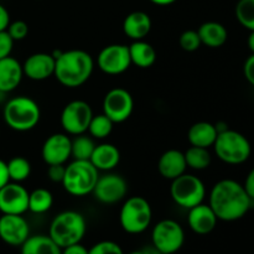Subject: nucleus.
I'll list each match as a JSON object with an SVG mask.
<instances>
[{"label": "nucleus", "instance_id": "nucleus-25", "mask_svg": "<svg viewBox=\"0 0 254 254\" xmlns=\"http://www.w3.org/2000/svg\"><path fill=\"white\" fill-rule=\"evenodd\" d=\"M131 64H135L139 68H149L156 61V51L149 42L144 40H136L129 45Z\"/></svg>", "mask_w": 254, "mask_h": 254}, {"label": "nucleus", "instance_id": "nucleus-17", "mask_svg": "<svg viewBox=\"0 0 254 254\" xmlns=\"http://www.w3.org/2000/svg\"><path fill=\"white\" fill-rule=\"evenodd\" d=\"M56 60L51 54L37 52L32 54L22 64L24 76L31 81H45L54 76Z\"/></svg>", "mask_w": 254, "mask_h": 254}, {"label": "nucleus", "instance_id": "nucleus-46", "mask_svg": "<svg viewBox=\"0 0 254 254\" xmlns=\"http://www.w3.org/2000/svg\"><path fill=\"white\" fill-rule=\"evenodd\" d=\"M128 254H145V253H144V251L141 250V251H133V252H130Z\"/></svg>", "mask_w": 254, "mask_h": 254}, {"label": "nucleus", "instance_id": "nucleus-4", "mask_svg": "<svg viewBox=\"0 0 254 254\" xmlns=\"http://www.w3.org/2000/svg\"><path fill=\"white\" fill-rule=\"evenodd\" d=\"M2 117L10 129L15 131H29L39 124L41 111L36 102L27 96H17L9 99L4 106Z\"/></svg>", "mask_w": 254, "mask_h": 254}, {"label": "nucleus", "instance_id": "nucleus-41", "mask_svg": "<svg viewBox=\"0 0 254 254\" xmlns=\"http://www.w3.org/2000/svg\"><path fill=\"white\" fill-rule=\"evenodd\" d=\"M10 24V14L4 5L0 4V31L6 30L7 25Z\"/></svg>", "mask_w": 254, "mask_h": 254}, {"label": "nucleus", "instance_id": "nucleus-28", "mask_svg": "<svg viewBox=\"0 0 254 254\" xmlns=\"http://www.w3.org/2000/svg\"><path fill=\"white\" fill-rule=\"evenodd\" d=\"M186 160V165L188 168L192 169V170L200 171L205 170L211 165V154L208 149L200 148V146H192L191 145L188 150L184 153Z\"/></svg>", "mask_w": 254, "mask_h": 254}, {"label": "nucleus", "instance_id": "nucleus-7", "mask_svg": "<svg viewBox=\"0 0 254 254\" xmlns=\"http://www.w3.org/2000/svg\"><path fill=\"white\" fill-rule=\"evenodd\" d=\"M153 220V210L146 198L131 196L124 201L119 212V222L124 232L140 235L145 232Z\"/></svg>", "mask_w": 254, "mask_h": 254}, {"label": "nucleus", "instance_id": "nucleus-21", "mask_svg": "<svg viewBox=\"0 0 254 254\" xmlns=\"http://www.w3.org/2000/svg\"><path fill=\"white\" fill-rule=\"evenodd\" d=\"M94 168L98 171L114 170L121 161V151L116 145L111 143H103L96 145L91 159H89Z\"/></svg>", "mask_w": 254, "mask_h": 254}, {"label": "nucleus", "instance_id": "nucleus-14", "mask_svg": "<svg viewBox=\"0 0 254 254\" xmlns=\"http://www.w3.org/2000/svg\"><path fill=\"white\" fill-rule=\"evenodd\" d=\"M29 211V191L20 183L9 181L0 189L1 215H24Z\"/></svg>", "mask_w": 254, "mask_h": 254}, {"label": "nucleus", "instance_id": "nucleus-36", "mask_svg": "<svg viewBox=\"0 0 254 254\" xmlns=\"http://www.w3.org/2000/svg\"><path fill=\"white\" fill-rule=\"evenodd\" d=\"M14 40L10 37L6 30L0 31V60L7 56H11V51L14 49Z\"/></svg>", "mask_w": 254, "mask_h": 254}, {"label": "nucleus", "instance_id": "nucleus-2", "mask_svg": "<svg viewBox=\"0 0 254 254\" xmlns=\"http://www.w3.org/2000/svg\"><path fill=\"white\" fill-rule=\"evenodd\" d=\"M93 69V57L83 50L73 49L62 51L57 57L54 76L62 86L78 88L91 78Z\"/></svg>", "mask_w": 254, "mask_h": 254}, {"label": "nucleus", "instance_id": "nucleus-5", "mask_svg": "<svg viewBox=\"0 0 254 254\" xmlns=\"http://www.w3.org/2000/svg\"><path fill=\"white\" fill-rule=\"evenodd\" d=\"M99 171L89 160H73L66 166L62 186L67 193L76 197L93 192Z\"/></svg>", "mask_w": 254, "mask_h": 254}, {"label": "nucleus", "instance_id": "nucleus-8", "mask_svg": "<svg viewBox=\"0 0 254 254\" xmlns=\"http://www.w3.org/2000/svg\"><path fill=\"white\" fill-rule=\"evenodd\" d=\"M170 196L176 205L190 210L203 202L206 197V186L200 178L185 173L171 181Z\"/></svg>", "mask_w": 254, "mask_h": 254}, {"label": "nucleus", "instance_id": "nucleus-40", "mask_svg": "<svg viewBox=\"0 0 254 254\" xmlns=\"http://www.w3.org/2000/svg\"><path fill=\"white\" fill-rule=\"evenodd\" d=\"M243 188H245L246 192L248 193L251 200L254 202V168L250 171V173H248L247 178H246L245 180V185H243Z\"/></svg>", "mask_w": 254, "mask_h": 254}, {"label": "nucleus", "instance_id": "nucleus-15", "mask_svg": "<svg viewBox=\"0 0 254 254\" xmlns=\"http://www.w3.org/2000/svg\"><path fill=\"white\" fill-rule=\"evenodd\" d=\"M72 139L66 133H55L44 141L42 160L47 165H64L71 159Z\"/></svg>", "mask_w": 254, "mask_h": 254}, {"label": "nucleus", "instance_id": "nucleus-6", "mask_svg": "<svg viewBox=\"0 0 254 254\" xmlns=\"http://www.w3.org/2000/svg\"><path fill=\"white\" fill-rule=\"evenodd\" d=\"M216 156L228 165H240L246 163L252 154L250 140L240 131L226 129L218 133L213 144Z\"/></svg>", "mask_w": 254, "mask_h": 254}, {"label": "nucleus", "instance_id": "nucleus-20", "mask_svg": "<svg viewBox=\"0 0 254 254\" xmlns=\"http://www.w3.org/2000/svg\"><path fill=\"white\" fill-rule=\"evenodd\" d=\"M24 77L22 64L16 59L7 56L0 60V92L9 93L20 86Z\"/></svg>", "mask_w": 254, "mask_h": 254}, {"label": "nucleus", "instance_id": "nucleus-32", "mask_svg": "<svg viewBox=\"0 0 254 254\" xmlns=\"http://www.w3.org/2000/svg\"><path fill=\"white\" fill-rule=\"evenodd\" d=\"M235 12L243 27L254 31V0H238Z\"/></svg>", "mask_w": 254, "mask_h": 254}, {"label": "nucleus", "instance_id": "nucleus-26", "mask_svg": "<svg viewBox=\"0 0 254 254\" xmlns=\"http://www.w3.org/2000/svg\"><path fill=\"white\" fill-rule=\"evenodd\" d=\"M61 251L49 235L30 236L21 246V254H61Z\"/></svg>", "mask_w": 254, "mask_h": 254}, {"label": "nucleus", "instance_id": "nucleus-29", "mask_svg": "<svg viewBox=\"0 0 254 254\" xmlns=\"http://www.w3.org/2000/svg\"><path fill=\"white\" fill-rule=\"evenodd\" d=\"M94 148L96 143L91 135H86V133L76 135L71 143V158L73 160H89Z\"/></svg>", "mask_w": 254, "mask_h": 254}, {"label": "nucleus", "instance_id": "nucleus-30", "mask_svg": "<svg viewBox=\"0 0 254 254\" xmlns=\"http://www.w3.org/2000/svg\"><path fill=\"white\" fill-rule=\"evenodd\" d=\"M10 181L20 183L27 180L31 174V164L24 156H15L6 163Z\"/></svg>", "mask_w": 254, "mask_h": 254}, {"label": "nucleus", "instance_id": "nucleus-44", "mask_svg": "<svg viewBox=\"0 0 254 254\" xmlns=\"http://www.w3.org/2000/svg\"><path fill=\"white\" fill-rule=\"evenodd\" d=\"M247 45L250 51L252 52V54H254V31H251L250 36H248V40H247Z\"/></svg>", "mask_w": 254, "mask_h": 254}, {"label": "nucleus", "instance_id": "nucleus-35", "mask_svg": "<svg viewBox=\"0 0 254 254\" xmlns=\"http://www.w3.org/2000/svg\"><path fill=\"white\" fill-rule=\"evenodd\" d=\"M6 31L14 41H21L29 34V25L22 20H15V21H10Z\"/></svg>", "mask_w": 254, "mask_h": 254}, {"label": "nucleus", "instance_id": "nucleus-43", "mask_svg": "<svg viewBox=\"0 0 254 254\" xmlns=\"http://www.w3.org/2000/svg\"><path fill=\"white\" fill-rule=\"evenodd\" d=\"M153 4L155 5H159V6H168V5H171L174 4V2H176L178 0H150Z\"/></svg>", "mask_w": 254, "mask_h": 254}, {"label": "nucleus", "instance_id": "nucleus-24", "mask_svg": "<svg viewBox=\"0 0 254 254\" xmlns=\"http://www.w3.org/2000/svg\"><path fill=\"white\" fill-rule=\"evenodd\" d=\"M201 44L210 49H218L226 44L228 39L227 29L221 22L207 21L203 22L197 30Z\"/></svg>", "mask_w": 254, "mask_h": 254}, {"label": "nucleus", "instance_id": "nucleus-31", "mask_svg": "<svg viewBox=\"0 0 254 254\" xmlns=\"http://www.w3.org/2000/svg\"><path fill=\"white\" fill-rule=\"evenodd\" d=\"M114 123L106 116L104 113L97 114V116L92 117L91 123L88 126V135H91L93 139H106L107 136L111 135L112 130H113Z\"/></svg>", "mask_w": 254, "mask_h": 254}, {"label": "nucleus", "instance_id": "nucleus-3", "mask_svg": "<svg viewBox=\"0 0 254 254\" xmlns=\"http://www.w3.org/2000/svg\"><path fill=\"white\" fill-rule=\"evenodd\" d=\"M87 232L86 218L77 211H64L52 220L49 236L60 248L79 243Z\"/></svg>", "mask_w": 254, "mask_h": 254}, {"label": "nucleus", "instance_id": "nucleus-16", "mask_svg": "<svg viewBox=\"0 0 254 254\" xmlns=\"http://www.w3.org/2000/svg\"><path fill=\"white\" fill-rule=\"evenodd\" d=\"M30 237V226L22 215H1L0 240L12 247H21Z\"/></svg>", "mask_w": 254, "mask_h": 254}, {"label": "nucleus", "instance_id": "nucleus-10", "mask_svg": "<svg viewBox=\"0 0 254 254\" xmlns=\"http://www.w3.org/2000/svg\"><path fill=\"white\" fill-rule=\"evenodd\" d=\"M93 111L87 102L76 99L64 107L60 117L62 129L68 135H81L87 133Z\"/></svg>", "mask_w": 254, "mask_h": 254}, {"label": "nucleus", "instance_id": "nucleus-22", "mask_svg": "<svg viewBox=\"0 0 254 254\" xmlns=\"http://www.w3.org/2000/svg\"><path fill=\"white\" fill-rule=\"evenodd\" d=\"M151 30V19L146 12L133 11L126 16L123 21V31L133 41L144 40Z\"/></svg>", "mask_w": 254, "mask_h": 254}, {"label": "nucleus", "instance_id": "nucleus-13", "mask_svg": "<svg viewBox=\"0 0 254 254\" xmlns=\"http://www.w3.org/2000/svg\"><path fill=\"white\" fill-rule=\"evenodd\" d=\"M128 192V184L123 176L114 173H107L99 175L96 186L93 189V196L103 205H114L124 200Z\"/></svg>", "mask_w": 254, "mask_h": 254}, {"label": "nucleus", "instance_id": "nucleus-45", "mask_svg": "<svg viewBox=\"0 0 254 254\" xmlns=\"http://www.w3.org/2000/svg\"><path fill=\"white\" fill-rule=\"evenodd\" d=\"M143 251L145 254H161L155 247H154V246H151V247H149V248H145V250H143Z\"/></svg>", "mask_w": 254, "mask_h": 254}, {"label": "nucleus", "instance_id": "nucleus-1", "mask_svg": "<svg viewBox=\"0 0 254 254\" xmlns=\"http://www.w3.org/2000/svg\"><path fill=\"white\" fill-rule=\"evenodd\" d=\"M252 202L243 185L231 179H223L213 185L208 205L218 220L233 222L245 217Z\"/></svg>", "mask_w": 254, "mask_h": 254}, {"label": "nucleus", "instance_id": "nucleus-27", "mask_svg": "<svg viewBox=\"0 0 254 254\" xmlns=\"http://www.w3.org/2000/svg\"><path fill=\"white\" fill-rule=\"evenodd\" d=\"M54 205V196L47 189L39 188L29 192V211L36 215L47 212Z\"/></svg>", "mask_w": 254, "mask_h": 254}, {"label": "nucleus", "instance_id": "nucleus-42", "mask_svg": "<svg viewBox=\"0 0 254 254\" xmlns=\"http://www.w3.org/2000/svg\"><path fill=\"white\" fill-rule=\"evenodd\" d=\"M9 181L10 179H9V174H7L6 163L0 159V189H1L4 185H6Z\"/></svg>", "mask_w": 254, "mask_h": 254}, {"label": "nucleus", "instance_id": "nucleus-11", "mask_svg": "<svg viewBox=\"0 0 254 254\" xmlns=\"http://www.w3.org/2000/svg\"><path fill=\"white\" fill-rule=\"evenodd\" d=\"M103 113L114 124L123 123L130 118L134 111V99L130 92L122 87H116L107 92L103 98Z\"/></svg>", "mask_w": 254, "mask_h": 254}, {"label": "nucleus", "instance_id": "nucleus-12", "mask_svg": "<svg viewBox=\"0 0 254 254\" xmlns=\"http://www.w3.org/2000/svg\"><path fill=\"white\" fill-rule=\"evenodd\" d=\"M98 68L109 76L122 74L130 67L129 47L122 44H112L103 47L97 57Z\"/></svg>", "mask_w": 254, "mask_h": 254}, {"label": "nucleus", "instance_id": "nucleus-37", "mask_svg": "<svg viewBox=\"0 0 254 254\" xmlns=\"http://www.w3.org/2000/svg\"><path fill=\"white\" fill-rule=\"evenodd\" d=\"M64 171H66V165H49V169H47V176H49V179L52 183L62 184Z\"/></svg>", "mask_w": 254, "mask_h": 254}, {"label": "nucleus", "instance_id": "nucleus-39", "mask_svg": "<svg viewBox=\"0 0 254 254\" xmlns=\"http://www.w3.org/2000/svg\"><path fill=\"white\" fill-rule=\"evenodd\" d=\"M61 254H88V248H86L83 245H81V242L74 243V245L67 246V247L62 248Z\"/></svg>", "mask_w": 254, "mask_h": 254}, {"label": "nucleus", "instance_id": "nucleus-23", "mask_svg": "<svg viewBox=\"0 0 254 254\" xmlns=\"http://www.w3.org/2000/svg\"><path fill=\"white\" fill-rule=\"evenodd\" d=\"M217 135L218 133L215 124L208 122H197L192 124L188 131V139L191 145L206 149L213 146Z\"/></svg>", "mask_w": 254, "mask_h": 254}, {"label": "nucleus", "instance_id": "nucleus-38", "mask_svg": "<svg viewBox=\"0 0 254 254\" xmlns=\"http://www.w3.org/2000/svg\"><path fill=\"white\" fill-rule=\"evenodd\" d=\"M243 73H245L248 83H251L254 87V54L246 60L245 66H243Z\"/></svg>", "mask_w": 254, "mask_h": 254}, {"label": "nucleus", "instance_id": "nucleus-9", "mask_svg": "<svg viewBox=\"0 0 254 254\" xmlns=\"http://www.w3.org/2000/svg\"><path fill=\"white\" fill-rule=\"evenodd\" d=\"M185 243V231L175 220L166 218L154 226L151 232V246L161 254H175Z\"/></svg>", "mask_w": 254, "mask_h": 254}, {"label": "nucleus", "instance_id": "nucleus-33", "mask_svg": "<svg viewBox=\"0 0 254 254\" xmlns=\"http://www.w3.org/2000/svg\"><path fill=\"white\" fill-rule=\"evenodd\" d=\"M180 47L186 52H195L200 49L201 40L196 30H186L180 35L179 39Z\"/></svg>", "mask_w": 254, "mask_h": 254}, {"label": "nucleus", "instance_id": "nucleus-19", "mask_svg": "<svg viewBox=\"0 0 254 254\" xmlns=\"http://www.w3.org/2000/svg\"><path fill=\"white\" fill-rule=\"evenodd\" d=\"M186 169H188V165H186L185 155L183 151L178 149H169L165 153L161 154L159 159V174L166 180L173 181L174 179L185 174Z\"/></svg>", "mask_w": 254, "mask_h": 254}, {"label": "nucleus", "instance_id": "nucleus-18", "mask_svg": "<svg viewBox=\"0 0 254 254\" xmlns=\"http://www.w3.org/2000/svg\"><path fill=\"white\" fill-rule=\"evenodd\" d=\"M217 222V216L215 215L210 205H206V203L202 202L189 210V227L196 235H208V233H211L215 230Z\"/></svg>", "mask_w": 254, "mask_h": 254}, {"label": "nucleus", "instance_id": "nucleus-34", "mask_svg": "<svg viewBox=\"0 0 254 254\" xmlns=\"http://www.w3.org/2000/svg\"><path fill=\"white\" fill-rule=\"evenodd\" d=\"M88 254H124L118 243L113 241H101L88 250Z\"/></svg>", "mask_w": 254, "mask_h": 254}]
</instances>
